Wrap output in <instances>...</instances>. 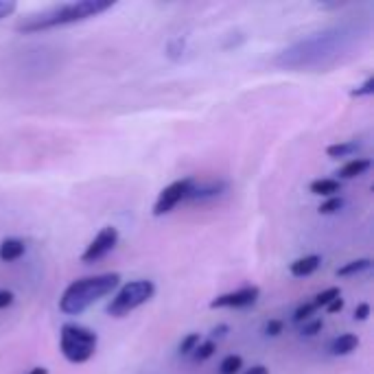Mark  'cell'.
Wrapping results in <instances>:
<instances>
[{
	"instance_id": "6da1fadb",
	"label": "cell",
	"mask_w": 374,
	"mask_h": 374,
	"mask_svg": "<svg viewBox=\"0 0 374 374\" xmlns=\"http://www.w3.org/2000/svg\"><path fill=\"white\" fill-rule=\"evenodd\" d=\"M112 7H114V0H77V3L57 5V7L40 11V14H31L27 18H22L16 24V31L31 35V33H40V31H48V29L66 27V24L95 18Z\"/></svg>"
},
{
	"instance_id": "7a4b0ae2",
	"label": "cell",
	"mask_w": 374,
	"mask_h": 374,
	"mask_svg": "<svg viewBox=\"0 0 374 374\" xmlns=\"http://www.w3.org/2000/svg\"><path fill=\"white\" fill-rule=\"evenodd\" d=\"M119 285H121V274L116 272L72 280L59 298V311L63 315H81L86 308L110 295Z\"/></svg>"
},
{
	"instance_id": "3957f363",
	"label": "cell",
	"mask_w": 374,
	"mask_h": 374,
	"mask_svg": "<svg viewBox=\"0 0 374 374\" xmlns=\"http://www.w3.org/2000/svg\"><path fill=\"white\" fill-rule=\"evenodd\" d=\"M99 335L79 324H63L59 333V351L70 364H86L95 357Z\"/></svg>"
},
{
	"instance_id": "277c9868",
	"label": "cell",
	"mask_w": 374,
	"mask_h": 374,
	"mask_svg": "<svg viewBox=\"0 0 374 374\" xmlns=\"http://www.w3.org/2000/svg\"><path fill=\"white\" fill-rule=\"evenodd\" d=\"M153 295H156L153 280H132L114 293V298L110 300L106 311L110 317H125L132 311H136L138 306L147 304Z\"/></svg>"
},
{
	"instance_id": "5b68a950",
	"label": "cell",
	"mask_w": 374,
	"mask_h": 374,
	"mask_svg": "<svg viewBox=\"0 0 374 374\" xmlns=\"http://www.w3.org/2000/svg\"><path fill=\"white\" fill-rule=\"evenodd\" d=\"M193 186H195V179L184 177V179H177V182H173L166 188H162L158 199H156V204H153V217L169 215L177 204H182L184 199H188Z\"/></svg>"
},
{
	"instance_id": "8992f818",
	"label": "cell",
	"mask_w": 374,
	"mask_h": 374,
	"mask_svg": "<svg viewBox=\"0 0 374 374\" xmlns=\"http://www.w3.org/2000/svg\"><path fill=\"white\" fill-rule=\"evenodd\" d=\"M116 245H119V228L114 226H106L101 228L99 235L90 241V245L81 254V263H97L103 256H108Z\"/></svg>"
},
{
	"instance_id": "52a82bcc",
	"label": "cell",
	"mask_w": 374,
	"mask_h": 374,
	"mask_svg": "<svg viewBox=\"0 0 374 374\" xmlns=\"http://www.w3.org/2000/svg\"><path fill=\"white\" fill-rule=\"evenodd\" d=\"M261 295V289L256 285H248V287H241L237 291H230V293H222L210 302V308H245V306H252L256 304Z\"/></svg>"
},
{
	"instance_id": "ba28073f",
	"label": "cell",
	"mask_w": 374,
	"mask_h": 374,
	"mask_svg": "<svg viewBox=\"0 0 374 374\" xmlns=\"http://www.w3.org/2000/svg\"><path fill=\"white\" fill-rule=\"evenodd\" d=\"M357 346H359V337L353 333H342L339 337H335L328 346V351L331 355L335 357H346V355H351L357 351Z\"/></svg>"
},
{
	"instance_id": "9c48e42d",
	"label": "cell",
	"mask_w": 374,
	"mask_h": 374,
	"mask_svg": "<svg viewBox=\"0 0 374 374\" xmlns=\"http://www.w3.org/2000/svg\"><path fill=\"white\" fill-rule=\"evenodd\" d=\"M319 265H322V259L317 254H311V256H302V259L293 261L289 265V272L295 278H306V276H311L313 272H317Z\"/></svg>"
},
{
	"instance_id": "30bf717a",
	"label": "cell",
	"mask_w": 374,
	"mask_h": 374,
	"mask_svg": "<svg viewBox=\"0 0 374 374\" xmlns=\"http://www.w3.org/2000/svg\"><path fill=\"white\" fill-rule=\"evenodd\" d=\"M24 252H27V245L20 239H5L0 243V261L3 263H16L22 259Z\"/></svg>"
},
{
	"instance_id": "8fae6325",
	"label": "cell",
	"mask_w": 374,
	"mask_h": 374,
	"mask_svg": "<svg viewBox=\"0 0 374 374\" xmlns=\"http://www.w3.org/2000/svg\"><path fill=\"white\" fill-rule=\"evenodd\" d=\"M308 190L313 193V195H319V197H335L337 193H342V182L339 179H333V177H322V179H313Z\"/></svg>"
},
{
	"instance_id": "7c38bea8",
	"label": "cell",
	"mask_w": 374,
	"mask_h": 374,
	"mask_svg": "<svg viewBox=\"0 0 374 374\" xmlns=\"http://www.w3.org/2000/svg\"><path fill=\"white\" fill-rule=\"evenodd\" d=\"M372 166V162L368 160V158H353L351 162H346L342 169H339V182L342 179H355V177H359V175H364L368 169Z\"/></svg>"
},
{
	"instance_id": "4fadbf2b",
	"label": "cell",
	"mask_w": 374,
	"mask_h": 374,
	"mask_svg": "<svg viewBox=\"0 0 374 374\" xmlns=\"http://www.w3.org/2000/svg\"><path fill=\"white\" fill-rule=\"evenodd\" d=\"M224 188H226V182H213V184H208V186H201V184L195 182V186H193L188 199L197 201V199H206V197H217V195H222Z\"/></svg>"
},
{
	"instance_id": "5bb4252c",
	"label": "cell",
	"mask_w": 374,
	"mask_h": 374,
	"mask_svg": "<svg viewBox=\"0 0 374 374\" xmlns=\"http://www.w3.org/2000/svg\"><path fill=\"white\" fill-rule=\"evenodd\" d=\"M359 143L357 140H346V143H335L326 147V156L328 158H346V156H353V153L359 151Z\"/></svg>"
},
{
	"instance_id": "9a60e30c",
	"label": "cell",
	"mask_w": 374,
	"mask_h": 374,
	"mask_svg": "<svg viewBox=\"0 0 374 374\" xmlns=\"http://www.w3.org/2000/svg\"><path fill=\"white\" fill-rule=\"evenodd\" d=\"M370 267H372V261H370V259H357V261H351V263L342 265L335 274L346 278V276H355V274L366 272V269H370Z\"/></svg>"
},
{
	"instance_id": "2e32d148",
	"label": "cell",
	"mask_w": 374,
	"mask_h": 374,
	"mask_svg": "<svg viewBox=\"0 0 374 374\" xmlns=\"http://www.w3.org/2000/svg\"><path fill=\"white\" fill-rule=\"evenodd\" d=\"M335 298H342V291H339V287H328V289H324V291H319L317 295H315V300H313V306L315 308H322V306H328Z\"/></svg>"
},
{
	"instance_id": "e0dca14e",
	"label": "cell",
	"mask_w": 374,
	"mask_h": 374,
	"mask_svg": "<svg viewBox=\"0 0 374 374\" xmlns=\"http://www.w3.org/2000/svg\"><path fill=\"white\" fill-rule=\"evenodd\" d=\"M243 368V357L241 355H228L222 366H219V374H237Z\"/></svg>"
},
{
	"instance_id": "ac0fdd59",
	"label": "cell",
	"mask_w": 374,
	"mask_h": 374,
	"mask_svg": "<svg viewBox=\"0 0 374 374\" xmlns=\"http://www.w3.org/2000/svg\"><path fill=\"white\" fill-rule=\"evenodd\" d=\"M217 351V342L213 339H206V342H199V346L193 351V359L195 361H206V359H210Z\"/></svg>"
},
{
	"instance_id": "d6986e66",
	"label": "cell",
	"mask_w": 374,
	"mask_h": 374,
	"mask_svg": "<svg viewBox=\"0 0 374 374\" xmlns=\"http://www.w3.org/2000/svg\"><path fill=\"white\" fill-rule=\"evenodd\" d=\"M342 208H344V199L339 195H335V197H328L326 201H322L317 210H319V215H335Z\"/></svg>"
},
{
	"instance_id": "ffe728a7",
	"label": "cell",
	"mask_w": 374,
	"mask_h": 374,
	"mask_svg": "<svg viewBox=\"0 0 374 374\" xmlns=\"http://www.w3.org/2000/svg\"><path fill=\"white\" fill-rule=\"evenodd\" d=\"M199 342H201V337H199V333H188L186 337L179 342V355H193V351L199 346Z\"/></svg>"
},
{
	"instance_id": "44dd1931",
	"label": "cell",
	"mask_w": 374,
	"mask_h": 374,
	"mask_svg": "<svg viewBox=\"0 0 374 374\" xmlns=\"http://www.w3.org/2000/svg\"><path fill=\"white\" fill-rule=\"evenodd\" d=\"M317 311V308L313 306V302H304L300 304L298 308H295V313H293V322L295 324H304V322L311 319V315Z\"/></svg>"
},
{
	"instance_id": "7402d4cb",
	"label": "cell",
	"mask_w": 374,
	"mask_h": 374,
	"mask_svg": "<svg viewBox=\"0 0 374 374\" xmlns=\"http://www.w3.org/2000/svg\"><path fill=\"white\" fill-rule=\"evenodd\" d=\"M322 328H324V319H322V317H311V319L302 324L300 333L304 335V337H315L317 333H322Z\"/></svg>"
},
{
	"instance_id": "603a6c76",
	"label": "cell",
	"mask_w": 374,
	"mask_h": 374,
	"mask_svg": "<svg viewBox=\"0 0 374 374\" xmlns=\"http://www.w3.org/2000/svg\"><path fill=\"white\" fill-rule=\"evenodd\" d=\"M282 328H285V322L282 319H269L265 324V335H269V337H278Z\"/></svg>"
},
{
	"instance_id": "cb8c5ba5",
	"label": "cell",
	"mask_w": 374,
	"mask_h": 374,
	"mask_svg": "<svg viewBox=\"0 0 374 374\" xmlns=\"http://www.w3.org/2000/svg\"><path fill=\"white\" fill-rule=\"evenodd\" d=\"M370 95H374V79L372 77L361 88H357L351 92V97H370Z\"/></svg>"
},
{
	"instance_id": "d4e9b609",
	"label": "cell",
	"mask_w": 374,
	"mask_h": 374,
	"mask_svg": "<svg viewBox=\"0 0 374 374\" xmlns=\"http://www.w3.org/2000/svg\"><path fill=\"white\" fill-rule=\"evenodd\" d=\"M370 317V304L368 302H361V304H357V308H355V319H359V322H366Z\"/></svg>"
},
{
	"instance_id": "484cf974",
	"label": "cell",
	"mask_w": 374,
	"mask_h": 374,
	"mask_svg": "<svg viewBox=\"0 0 374 374\" xmlns=\"http://www.w3.org/2000/svg\"><path fill=\"white\" fill-rule=\"evenodd\" d=\"M16 11V3H11V0H0V20L11 16Z\"/></svg>"
},
{
	"instance_id": "4316f807",
	"label": "cell",
	"mask_w": 374,
	"mask_h": 374,
	"mask_svg": "<svg viewBox=\"0 0 374 374\" xmlns=\"http://www.w3.org/2000/svg\"><path fill=\"white\" fill-rule=\"evenodd\" d=\"M166 50H169V55L175 59V57L184 50V40H182V37H177V40L169 42V48H166Z\"/></svg>"
},
{
	"instance_id": "83f0119b",
	"label": "cell",
	"mask_w": 374,
	"mask_h": 374,
	"mask_svg": "<svg viewBox=\"0 0 374 374\" xmlns=\"http://www.w3.org/2000/svg\"><path fill=\"white\" fill-rule=\"evenodd\" d=\"M14 300H16V295H14V293L7 291V289H0V308L11 306V304H14Z\"/></svg>"
},
{
	"instance_id": "f1b7e54d",
	"label": "cell",
	"mask_w": 374,
	"mask_h": 374,
	"mask_svg": "<svg viewBox=\"0 0 374 374\" xmlns=\"http://www.w3.org/2000/svg\"><path fill=\"white\" fill-rule=\"evenodd\" d=\"M228 331H230V326H228V324H219V326H215V328L210 331V339H213V342H217V339L226 337Z\"/></svg>"
},
{
	"instance_id": "f546056e",
	"label": "cell",
	"mask_w": 374,
	"mask_h": 374,
	"mask_svg": "<svg viewBox=\"0 0 374 374\" xmlns=\"http://www.w3.org/2000/svg\"><path fill=\"white\" fill-rule=\"evenodd\" d=\"M342 308H344V298H335V300L326 306V311H328V313H339Z\"/></svg>"
},
{
	"instance_id": "4dcf8cb0",
	"label": "cell",
	"mask_w": 374,
	"mask_h": 374,
	"mask_svg": "<svg viewBox=\"0 0 374 374\" xmlns=\"http://www.w3.org/2000/svg\"><path fill=\"white\" fill-rule=\"evenodd\" d=\"M245 374H269V370L265 366H252Z\"/></svg>"
},
{
	"instance_id": "1f68e13d",
	"label": "cell",
	"mask_w": 374,
	"mask_h": 374,
	"mask_svg": "<svg viewBox=\"0 0 374 374\" xmlns=\"http://www.w3.org/2000/svg\"><path fill=\"white\" fill-rule=\"evenodd\" d=\"M27 374H48V368H44V366H37V368H31Z\"/></svg>"
}]
</instances>
